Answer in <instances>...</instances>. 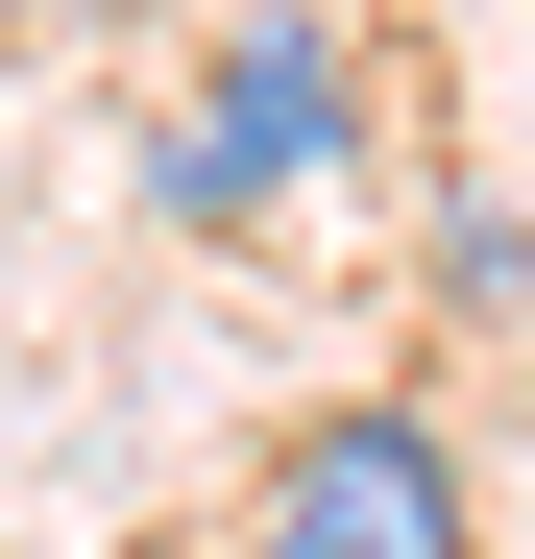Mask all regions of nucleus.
I'll list each match as a JSON object with an SVG mask.
<instances>
[{"label":"nucleus","instance_id":"f257e3e1","mask_svg":"<svg viewBox=\"0 0 535 559\" xmlns=\"http://www.w3.org/2000/svg\"><path fill=\"white\" fill-rule=\"evenodd\" d=\"M317 170H366V25H341V0H243L195 49V98H170V146H146V195L195 243H243V219H293Z\"/></svg>","mask_w":535,"mask_h":559},{"label":"nucleus","instance_id":"f03ea898","mask_svg":"<svg viewBox=\"0 0 535 559\" xmlns=\"http://www.w3.org/2000/svg\"><path fill=\"white\" fill-rule=\"evenodd\" d=\"M195 559H487V487H463L438 414L341 390V414H293V438L243 462V511H219Z\"/></svg>","mask_w":535,"mask_h":559},{"label":"nucleus","instance_id":"7ed1b4c3","mask_svg":"<svg viewBox=\"0 0 535 559\" xmlns=\"http://www.w3.org/2000/svg\"><path fill=\"white\" fill-rule=\"evenodd\" d=\"M438 293H487V317H535V219H463V243H438Z\"/></svg>","mask_w":535,"mask_h":559}]
</instances>
